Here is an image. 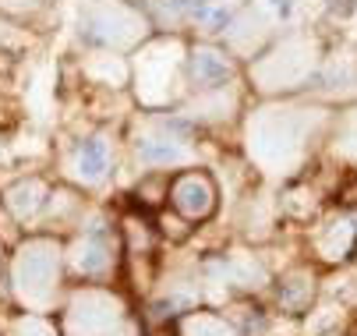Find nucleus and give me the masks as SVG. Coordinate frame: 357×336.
<instances>
[{
	"instance_id": "f257e3e1",
	"label": "nucleus",
	"mask_w": 357,
	"mask_h": 336,
	"mask_svg": "<svg viewBox=\"0 0 357 336\" xmlns=\"http://www.w3.org/2000/svg\"><path fill=\"white\" fill-rule=\"evenodd\" d=\"M174 209L188 220H206L216 209V188L206 174H181L170 188Z\"/></svg>"
},
{
	"instance_id": "f03ea898",
	"label": "nucleus",
	"mask_w": 357,
	"mask_h": 336,
	"mask_svg": "<svg viewBox=\"0 0 357 336\" xmlns=\"http://www.w3.org/2000/svg\"><path fill=\"white\" fill-rule=\"evenodd\" d=\"M191 71H195L198 85H209V89H216V85H227V82L234 78V68H230V61H227L223 54L209 50V46H202V50H195V54H191Z\"/></svg>"
},
{
	"instance_id": "7ed1b4c3",
	"label": "nucleus",
	"mask_w": 357,
	"mask_h": 336,
	"mask_svg": "<svg viewBox=\"0 0 357 336\" xmlns=\"http://www.w3.org/2000/svg\"><path fill=\"white\" fill-rule=\"evenodd\" d=\"M138 156L145 163H177L181 160V149L167 138H142L138 142Z\"/></svg>"
},
{
	"instance_id": "20e7f679",
	"label": "nucleus",
	"mask_w": 357,
	"mask_h": 336,
	"mask_svg": "<svg viewBox=\"0 0 357 336\" xmlns=\"http://www.w3.org/2000/svg\"><path fill=\"white\" fill-rule=\"evenodd\" d=\"M78 167H82L85 177H99V174H103L107 170V142H99V138L85 142V146L78 149Z\"/></svg>"
},
{
	"instance_id": "39448f33",
	"label": "nucleus",
	"mask_w": 357,
	"mask_h": 336,
	"mask_svg": "<svg viewBox=\"0 0 357 336\" xmlns=\"http://www.w3.org/2000/svg\"><path fill=\"white\" fill-rule=\"evenodd\" d=\"M329 11L340 15V18H347V15L354 11V0H329Z\"/></svg>"
},
{
	"instance_id": "423d86ee",
	"label": "nucleus",
	"mask_w": 357,
	"mask_h": 336,
	"mask_svg": "<svg viewBox=\"0 0 357 336\" xmlns=\"http://www.w3.org/2000/svg\"><path fill=\"white\" fill-rule=\"evenodd\" d=\"M269 8H273L280 18H290V15H294V0H269Z\"/></svg>"
}]
</instances>
